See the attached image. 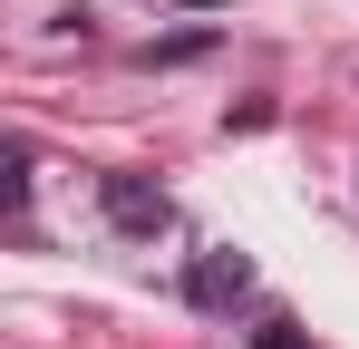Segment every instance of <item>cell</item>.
<instances>
[{
    "label": "cell",
    "instance_id": "6da1fadb",
    "mask_svg": "<svg viewBox=\"0 0 359 349\" xmlns=\"http://www.w3.org/2000/svg\"><path fill=\"white\" fill-rule=\"evenodd\" d=\"M97 214L126 233V242H156V233L175 224V204L146 184V174H97Z\"/></svg>",
    "mask_w": 359,
    "mask_h": 349
},
{
    "label": "cell",
    "instance_id": "7a4b0ae2",
    "mask_svg": "<svg viewBox=\"0 0 359 349\" xmlns=\"http://www.w3.org/2000/svg\"><path fill=\"white\" fill-rule=\"evenodd\" d=\"M243 291H252V262H243L233 242H214V252L184 262V301H194V310H233Z\"/></svg>",
    "mask_w": 359,
    "mask_h": 349
},
{
    "label": "cell",
    "instance_id": "3957f363",
    "mask_svg": "<svg viewBox=\"0 0 359 349\" xmlns=\"http://www.w3.org/2000/svg\"><path fill=\"white\" fill-rule=\"evenodd\" d=\"M243 349H311V340H301V320H292V310H262V320H252V340H243Z\"/></svg>",
    "mask_w": 359,
    "mask_h": 349
},
{
    "label": "cell",
    "instance_id": "277c9868",
    "mask_svg": "<svg viewBox=\"0 0 359 349\" xmlns=\"http://www.w3.org/2000/svg\"><path fill=\"white\" fill-rule=\"evenodd\" d=\"M175 10H224V0H175Z\"/></svg>",
    "mask_w": 359,
    "mask_h": 349
}]
</instances>
